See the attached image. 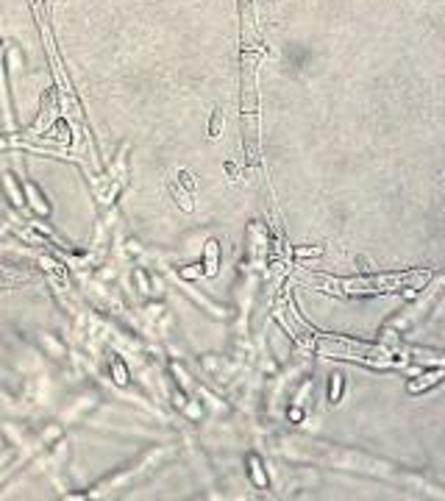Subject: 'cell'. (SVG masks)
<instances>
[{"label": "cell", "instance_id": "cell-1", "mask_svg": "<svg viewBox=\"0 0 445 501\" xmlns=\"http://www.w3.org/2000/svg\"><path fill=\"white\" fill-rule=\"evenodd\" d=\"M214 259H217V243H209V259H206L209 262V267H206L209 273H214Z\"/></svg>", "mask_w": 445, "mask_h": 501}, {"label": "cell", "instance_id": "cell-2", "mask_svg": "<svg viewBox=\"0 0 445 501\" xmlns=\"http://www.w3.org/2000/svg\"><path fill=\"white\" fill-rule=\"evenodd\" d=\"M340 387H342V382H340V376H334V382H331V398L340 396Z\"/></svg>", "mask_w": 445, "mask_h": 501}]
</instances>
